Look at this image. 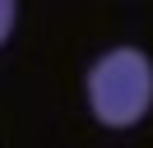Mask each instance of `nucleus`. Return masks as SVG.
I'll return each mask as SVG.
<instances>
[{"label": "nucleus", "instance_id": "2", "mask_svg": "<svg viewBox=\"0 0 153 148\" xmlns=\"http://www.w3.org/2000/svg\"><path fill=\"white\" fill-rule=\"evenodd\" d=\"M14 14H19V0H0V46L10 42V33H14Z\"/></svg>", "mask_w": 153, "mask_h": 148}, {"label": "nucleus", "instance_id": "1", "mask_svg": "<svg viewBox=\"0 0 153 148\" xmlns=\"http://www.w3.org/2000/svg\"><path fill=\"white\" fill-rule=\"evenodd\" d=\"M88 107L102 125H139L153 107V60L139 46H111L88 70Z\"/></svg>", "mask_w": 153, "mask_h": 148}]
</instances>
